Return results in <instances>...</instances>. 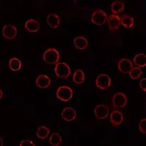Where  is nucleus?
<instances>
[{"label":"nucleus","instance_id":"nucleus-1","mask_svg":"<svg viewBox=\"0 0 146 146\" xmlns=\"http://www.w3.org/2000/svg\"><path fill=\"white\" fill-rule=\"evenodd\" d=\"M59 58V53L55 48H49L43 54V60L48 64H56Z\"/></svg>","mask_w":146,"mask_h":146},{"label":"nucleus","instance_id":"nucleus-2","mask_svg":"<svg viewBox=\"0 0 146 146\" xmlns=\"http://www.w3.org/2000/svg\"><path fill=\"white\" fill-rule=\"evenodd\" d=\"M55 73L58 78H66L70 75V68L66 63H57L55 67Z\"/></svg>","mask_w":146,"mask_h":146},{"label":"nucleus","instance_id":"nucleus-3","mask_svg":"<svg viewBox=\"0 0 146 146\" xmlns=\"http://www.w3.org/2000/svg\"><path fill=\"white\" fill-rule=\"evenodd\" d=\"M56 96L62 101L68 102L72 97L73 91L68 86H61L57 89Z\"/></svg>","mask_w":146,"mask_h":146},{"label":"nucleus","instance_id":"nucleus-4","mask_svg":"<svg viewBox=\"0 0 146 146\" xmlns=\"http://www.w3.org/2000/svg\"><path fill=\"white\" fill-rule=\"evenodd\" d=\"M107 14L102 10H95L91 15V21L96 25H103L107 21Z\"/></svg>","mask_w":146,"mask_h":146},{"label":"nucleus","instance_id":"nucleus-5","mask_svg":"<svg viewBox=\"0 0 146 146\" xmlns=\"http://www.w3.org/2000/svg\"><path fill=\"white\" fill-rule=\"evenodd\" d=\"M127 103V97L124 94L118 92L114 95L113 98V107L115 109L123 108Z\"/></svg>","mask_w":146,"mask_h":146},{"label":"nucleus","instance_id":"nucleus-6","mask_svg":"<svg viewBox=\"0 0 146 146\" xmlns=\"http://www.w3.org/2000/svg\"><path fill=\"white\" fill-rule=\"evenodd\" d=\"M111 84V80L108 75L105 74H101L97 77L96 80V86L102 90L107 89Z\"/></svg>","mask_w":146,"mask_h":146},{"label":"nucleus","instance_id":"nucleus-7","mask_svg":"<svg viewBox=\"0 0 146 146\" xmlns=\"http://www.w3.org/2000/svg\"><path fill=\"white\" fill-rule=\"evenodd\" d=\"M2 35L6 39L13 40L15 37L17 35V29L15 26L12 24H7L3 27Z\"/></svg>","mask_w":146,"mask_h":146},{"label":"nucleus","instance_id":"nucleus-8","mask_svg":"<svg viewBox=\"0 0 146 146\" xmlns=\"http://www.w3.org/2000/svg\"><path fill=\"white\" fill-rule=\"evenodd\" d=\"M110 31L113 32L115 30H117L119 29L121 26V18L117 15H112L108 17L107 19Z\"/></svg>","mask_w":146,"mask_h":146},{"label":"nucleus","instance_id":"nucleus-9","mask_svg":"<svg viewBox=\"0 0 146 146\" xmlns=\"http://www.w3.org/2000/svg\"><path fill=\"white\" fill-rule=\"evenodd\" d=\"M94 114L99 119H104L108 116L109 108L105 105H100L95 108Z\"/></svg>","mask_w":146,"mask_h":146},{"label":"nucleus","instance_id":"nucleus-10","mask_svg":"<svg viewBox=\"0 0 146 146\" xmlns=\"http://www.w3.org/2000/svg\"><path fill=\"white\" fill-rule=\"evenodd\" d=\"M118 67L120 72H121L122 73H124V74H127V73H129L130 70L133 67V64L129 59L122 58L118 62Z\"/></svg>","mask_w":146,"mask_h":146},{"label":"nucleus","instance_id":"nucleus-11","mask_svg":"<svg viewBox=\"0 0 146 146\" xmlns=\"http://www.w3.org/2000/svg\"><path fill=\"white\" fill-rule=\"evenodd\" d=\"M62 117L66 121H74L76 118V111L70 107H66L62 110Z\"/></svg>","mask_w":146,"mask_h":146},{"label":"nucleus","instance_id":"nucleus-12","mask_svg":"<svg viewBox=\"0 0 146 146\" xmlns=\"http://www.w3.org/2000/svg\"><path fill=\"white\" fill-rule=\"evenodd\" d=\"M36 84L41 88H46L50 85V79L45 75H39L36 79Z\"/></svg>","mask_w":146,"mask_h":146},{"label":"nucleus","instance_id":"nucleus-13","mask_svg":"<svg viewBox=\"0 0 146 146\" xmlns=\"http://www.w3.org/2000/svg\"><path fill=\"white\" fill-rule=\"evenodd\" d=\"M110 121L113 126H117L123 122V115L121 112L115 110L110 114Z\"/></svg>","mask_w":146,"mask_h":146},{"label":"nucleus","instance_id":"nucleus-14","mask_svg":"<svg viewBox=\"0 0 146 146\" xmlns=\"http://www.w3.org/2000/svg\"><path fill=\"white\" fill-rule=\"evenodd\" d=\"M47 21H48V25L51 28H57L60 25V18L56 14L51 13L49 14L47 17Z\"/></svg>","mask_w":146,"mask_h":146},{"label":"nucleus","instance_id":"nucleus-15","mask_svg":"<svg viewBox=\"0 0 146 146\" xmlns=\"http://www.w3.org/2000/svg\"><path fill=\"white\" fill-rule=\"evenodd\" d=\"M74 45L79 50H84L88 46V40L84 36H76L74 40Z\"/></svg>","mask_w":146,"mask_h":146},{"label":"nucleus","instance_id":"nucleus-16","mask_svg":"<svg viewBox=\"0 0 146 146\" xmlns=\"http://www.w3.org/2000/svg\"><path fill=\"white\" fill-rule=\"evenodd\" d=\"M25 28L29 32H36L40 29V23L34 19H29L25 23Z\"/></svg>","mask_w":146,"mask_h":146},{"label":"nucleus","instance_id":"nucleus-17","mask_svg":"<svg viewBox=\"0 0 146 146\" xmlns=\"http://www.w3.org/2000/svg\"><path fill=\"white\" fill-rule=\"evenodd\" d=\"M134 63L138 67H145L146 65V56L143 53L137 54L134 58Z\"/></svg>","mask_w":146,"mask_h":146},{"label":"nucleus","instance_id":"nucleus-18","mask_svg":"<svg viewBox=\"0 0 146 146\" xmlns=\"http://www.w3.org/2000/svg\"><path fill=\"white\" fill-rule=\"evenodd\" d=\"M134 23L135 22L133 18L129 15H124L121 18V24H122L125 28H131L134 26Z\"/></svg>","mask_w":146,"mask_h":146},{"label":"nucleus","instance_id":"nucleus-19","mask_svg":"<svg viewBox=\"0 0 146 146\" xmlns=\"http://www.w3.org/2000/svg\"><path fill=\"white\" fill-rule=\"evenodd\" d=\"M49 133H50V129L48 127L45 126H41L38 127L36 130V136L40 139H44L48 137Z\"/></svg>","mask_w":146,"mask_h":146},{"label":"nucleus","instance_id":"nucleus-20","mask_svg":"<svg viewBox=\"0 0 146 146\" xmlns=\"http://www.w3.org/2000/svg\"><path fill=\"white\" fill-rule=\"evenodd\" d=\"M73 82H75V83L78 84H81L84 82L85 80V75L83 73V70H78L75 72L74 75L72 77Z\"/></svg>","mask_w":146,"mask_h":146},{"label":"nucleus","instance_id":"nucleus-21","mask_svg":"<svg viewBox=\"0 0 146 146\" xmlns=\"http://www.w3.org/2000/svg\"><path fill=\"white\" fill-rule=\"evenodd\" d=\"M124 7L125 5L123 2H120V1H115L111 5V10L113 12V13L114 14L119 13L123 11Z\"/></svg>","mask_w":146,"mask_h":146},{"label":"nucleus","instance_id":"nucleus-22","mask_svg":"<svg viewBox=\"0 0 146 146\" xmlns=\"http://www.w3.org/2000/svg\"><path fill=\"white\" fill-rule=\"evenodd\" d=\"M9 66L13 71H18L21 68V62L17 58H12L9 62Z\"/></svg>","mask_w":146,"mask_h":146},{"label":"nucleus","instance_id":"nucleus-23","mask_svg":"<svg viewBox=\"0 0 146 146\" xmlns=\"http://www.w3.org/2000/svg\"><path fill=\"white\" fill-rule=\"evenodd\" d=\"M62 142V136L58 133H53L50 137L49 143L53 146H58L61 145Z\"/></svg>","mask_w":146,"mask_h":146},{"label":"nucleus","instance_id":"nucleus-24","mask_svg":"<svg viewBox=\"0 0 146 146\" xmlns=\"http://www.w3.org/2000/svg\"><path fill=\"white\" fill-rule=\"evenodd\" d=\"M129 74L130 77L132 79L136 80V79H137V78H139V77L141 76L142 70L139 67H132Z\"/></svg>","mask_w":146,"mask_h":146},{"label":"nucleus","instance_id":"nucleus-25","mask_svg":"<svg viewBox=\"0 0 146 146\" xmlns=\"http://www.w3.org/2000/svg\"><path fill=\"white\" fill-rule=\"evenodd\" d=\"M145 126H146V119L145 118H144V119H142L141 121H140L139 124V130H140V131H141L142 133H143V134H145L146 133Z\"/></svg>","mask_w":146,"mask_h":146},{"label":"nucleus","instance_id":"nucleus-26","mask_svg":"<svg viewBox=\"0 0 146 146\" xmlns=\"http://www.w3.org/2000/svg\"><path fill=\"white\" fill-rule=\"evenodd\" d=\"M19 146H36L35 145V143L30 140V139H23L21 142L20 145Z\"/></svg>","mask_w":146,"mask_h":146},{"label":"nucleus","instance_id":"nucleus-27","mask_svg":"<svg viewBox=\"0 0 146 146\" xmlns=\"http://www.w3.org/2000/svg\"><path fill=\"white\" fill-rule=\"evenodd\" d=\"M145 83H146V78H143V79H142V80H140V83H139V86H140L141 89L144 91H146Z\"/></svg>","mask_w":146,"mask_h":146},{"label":"nucleus","instance_id":"nucleus-28","mask_svg":"<svg viewBox=\"0 0 146 146\" xmlns=\"http://www.w3.org/2000/svg\"><path fill=\"white\" fill-rule=\"evenodd\" d=\"M0 146H3V139L2 137H0Z\"/></svg>","mask_w":146,"mask_h":146},{"label":"nucleus","instance_id":"nucleus-29","mask_svg":"<svg viewBox=\"0 0 146 146\" xmlns=\"http://www.w3.org/2000/svg\"><path fill=\"white\" fill-rule=\"evenodd\" d=\"M2 96H3V92H2V90L0 89V99H2Z\"/></svg>","mask_w":146,"mask_h":146}]
</instances>
